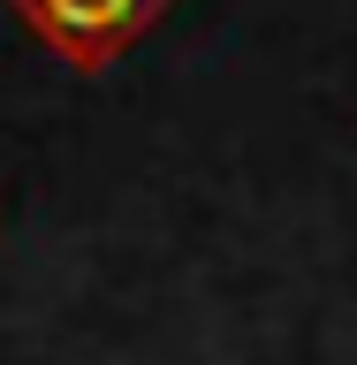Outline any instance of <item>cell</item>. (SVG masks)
Masks as SVG:
<instances>
[{
    "mask_svg": "<svg viewBox=\"0 0 357 365\" xmlns=\"http://www.w3.org/2000/svg\"><path fill=\"white\" fill-rule=\"evenodd\" d=\"M68 68H107L167 0H8Z\"/></svg>",
    "mask_w": 357,
    "mask_h": 365,
    "instance_id": "obj_1",
    "label": "cell"
}]
</instances>
